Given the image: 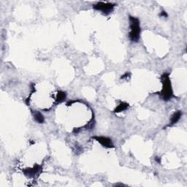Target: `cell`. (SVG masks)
<instances>
[{"mask_svg":"<svg viewBox=\"0 0 187 187\" xmlns=\"http://www.w3.org/2000/svg\"><path fill=\"white\" fill-rule=\"evenodd\" d=\"M40 169L41 167L40 166L36 165L33 168L26 169V170H24V173L26 175H29V176H34V175H35L36 174L39 173Z\"/></svg>","mask_w":187,"mask_h":187,"instance_id":"5","label":"cell"},{"mask_svg":"<svg viewBox=\"0 0 187 187\" xmlns=\"http://www.w3.org/2000/svg\"><path fill=\"white\" fill-rule=\"evenodd\" d=\"M114 8V5L111 3H104V2H99L94 6V8L97 10L102 11L105 13H108L111 12L112 10Z\"/></svg>","mask_w":187,"mask_h":187,"instance_id":"3","label":"cell"},{"mask_svg":"<svg viewBox=\"0 0 187 187\" xmlns=\"http://www.w3.org/2000/svg\"><path fill=\"white\" fill-rule=\"evenodd\" d=\"M128 107H129V105L127 103H125V102H121V103L120 104L117 108H116V110H115V112H116H116L119 113V112H121L123 111V110H125L128 108Z\"/></svg>","mask_w":187,"mask_h":187,"instance_id":"8","label":"cell"},{"mask_svg":"<svg viewBox=\"0 0 187 187\" xmlns=\"http://www.w3.org/2000/svg\"><path fill=\"white\" fill-rule=\"evenodd\" d=\"M130 32L129 38L133 42H138L140 38V22L138 18L135 17H130Z\"/></svg>","mask_w":187,"mask_h":187,"instance_id":"1","label":"cell"},{"mask_svg":"<svg viewBox=\"0 0 187 187\" xmlns=\"http://www.w3.org/2000/svg\"><path fill=\"white\" fill-rule=\"evenodd\" d=\"M34 118L35 119V121H37L40 124H42L45 121V119H44V116H42V114L41 113L38 111H35L34 113Z\"/></svg>","mask_w":187,"mask_h":187,"instance_id":"7","label":"cell"},{"mask_svg":"<svg viewBox=\"0 0 187 187\" xmlns=\"http://www.w3.org/2000/svg\"><path fill=\"white\" fill-rule=\"evenodd\" d=\"M95 139H96L99 142H100L103 146L107 147V148H111L113 147V142H112L111 140L108 138L106 137H95Z\"/></svg>","mask_w":187,"mask_h":187,"instance_id":"4","label":"cell"},{"mask_svg":"<svg viewBox=\"0 0 187 187\" xmlns=\"http://www.w3.org/2000/svg\"><path fill=\"white\" fill-rule=\"evenodd\" d=\"M181 116V111H178L176 112V113H174V114L173 115V116L171 117V119H170V125H173V124L178 122V121L180 119Z\"/></svg>","mask_w":187,"mask_h":187,"instance_id":"6","label":"cell"},{"mask_svg":"<svg viewBox=\"0 0 187 187\" xmlns=\"http://www.w3.org/2000/svg\"><path fill=\"white\" fill-rule=\"evenodd\" d=\"M162 84L163 88L162 90V96L164 100H168L173 97V91H172L170 78L167 74L162 75Z\"/></svg>","mask_w":187,"mask_h":187,"instance_id":"2","label":"cell"},{"mask_svg":"<svg viewBox=\"0 0 187 187\" xmlns=\"http://www.w3.org/2000/svg\"><path fill=\"white\" fill-rule=\"evenodd\" d=\"M65 98H66V94H65L64 92H62V91H60V92L58 93L57 100L59 101V102H62V101H64V99H65Z\"/></svg>","mask_w":187,"mask_h":187,"instance_id":"9","label":"cell"},{"mask_svg":"<svg viewBox=\"0 0 187 187\" xmlns=\"http://www.w3.org/2000/svg\"><path fill=\"white\" fill-rule=\"evenodd\" d=\"M160 16H164V17H167V14L166 13L165 11H162Z\"/></svg>","mask_w":187,"mask_h":187,"instance_id":"10","label":"cell"}]
</instances>
